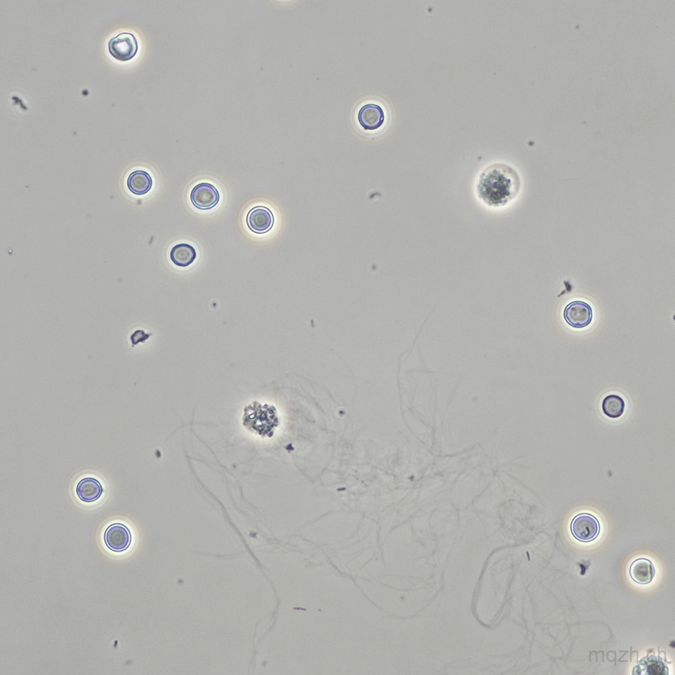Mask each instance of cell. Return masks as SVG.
Wrapping results in <instances>:
<instances>
[{"label": "cell", "instance_id": "9", "mask_svg": "<svg viewBox=\"0 0 675 675\" xmlns=\"http://www.w3.org/2000/svg\"><path fill=\"white\" fill-rule=\"evenodd\" d=\"M629 575L635 583L646 586L654 579L656 569L651 560L645 558L637 559L630 566Z\"/></svg>", "mask_w": 675, "mask_h": 675}, {"label": "cell", "instance_id": "10", "mask_svg": "<svg viewBox=\"0 0 675 675\" xmlns=\"http://www.w3.org/2000/svg\"><path fill=\"white\" fill-rule=\"evenodd\" d=\"M103 488L94 478L87 477L81 480L76 487V494L82 502L94 503L101 497Z\"/></svg>", "mask_w": 675, "mask_h": 675}, {"label": "cell", "instance_id": "11", "mask_svg": "<svg viewBox=\"0 0 675 675\" xmlns=\"http://www.w3.org/2000/svg\"><path fill=\"white\" fill-rule=\"evenodd\" d=\"M197 258L195 249L188 243H179L174 246L170 252V259L173 264L180 268H187Z\"/></svg>", "mask_w": 675, "mask_h": 675}, {"label": "cell", "instance_id": "3", "mask_svg": "<svg viewBox=\"0 0 675 675\" xmlns=\"http://www.w3.org/2000/svg\"><path fill=\"white\" fill-rule=\"evenodd\" d=\"M108 48L113 57L119 61L127 62L137 55L138 43L134 35L124 32L112 38Z\"/></svg>", "mask_w": 675, "mask_h": 675}, {"label": "cell", "instance_id": "1", "mask_svg": "<svg viewBox=\"0 0 675 675\" xmlns=\"http://www.w3.org/2000/svg\"><path fill=\"white\" fill-rule=\"evenodd\" d=\"M521 179L513 167L505 163H494L485 168L478 177L476 195L489 208H502L518 196Z\"/></svg>", "mask_w": 675, "mask_h": 675}, {"label": "cell", "instance_id": "12", "mask_svg": "<svg viewBox=\"0 0 675 675\" xmlns=\"http://www.w3.org/2000/svg\"><path fill=\"white\" fill-rule=\"evenodd\" d=\"M127 184L131 192L136 195H143L150 192L153 181L148 172L138 170L130 174Z\"/></svg>", "mask_w": 675, "mask_h": 675}, {"label": "cell", "instance_id": "2", "mask_svg": "<svg viewBox=\"0 0 675 675\" xmlns=\"http://www.w3.org/2000/svg\"><path fill=\"white\" fill-rule=\"evenodd\" d=\"M571 532L576 540L581 542H591L596 540L600 534V522L593 515L580 514L571 521Z\"/></svg>", "mask_w": 675, "mask_h": 675}, {"label": "cell", "instance_id": "13", "mask_svg": "<svg viewBox=\"0 0 675 675\" xmlns=\"http://www.w3.org/2000/svg\"><path fill=\"white\" fill-rule=\"evenodd\" d=\"M625 402L622 397L617 395H609L604 398L602 402V410L607 417L618 419L624 415Z\"/></svg>", "mask_w": 675, "mask_h": 675}, {"label": "cell", "instance_id": "4", "mask_svg": "<svg viewBox=\"0 0 675 675\" xmlns=\"http://www.w3.org/2000/svg\"><path fill=\"white\" fill-rule=\"evenodd\" d=\"M564 319L571 328L585 329L592 323L593 309L586 302H571L564 308Z\"/></svg>", "mask_w": 675, "mask_h": 675}, {"label": "cell", "instance_id": "6", "mask_svg": "<svg viewBox=\"0 0 675 675\" xmlns=\"http://www.w3.org/2000/svg\"><path fill=\"white\" fill-rule=\"evenodd\" d=\"M246 222L250 231L263 235L273 227L275 217L273 212L266 207L257 206L248 212Z\"/></svg>", "mask_w": 675, "mask_h": 675}, {"label": "cell", "instance_id": "8", "mask_svg": "<svg viewBox=\"0 0 675 675\" xmlns=\"http://www.w3.org/2000/svg\"><path fill=\"white\" fill-rule=\"evenodd\" d=\"M385 112L382 106L378 104L364 105L358 113V121L363 129L374 131L383 126L385 122Z\"/></svg>", "mask_w": 675, "mask_h": 675}, {"label": "cell", "instance_id": "5", "mask_svg": "<svg viewBox=\"0 0 675 675\" xmlns=\"http://www.w3.org/2000/svg\"><path fill=\"white\" fill-rule=\"evenodd\" d=\"M190 200L196 209L209 210L219 203L220 194L214 185L202 182L196 185L192 189Z\"/></svg>", "mask_w": 675, "mask_h": 675}, {"label": "cell", "instance_id": "7", "mask_svg": "<svg viewBox=\"0 0 675 675\" xmlns=\"http://www.w3.org/2000/svg\"><path fill=\"white\" fill-rule=\"evenodd\" d=\"M106 547L114 552H123L130 547L132 535L128 527L122 524H113L105 532Z\"/></svg>", "mask_w": 675, "mask_h": 675}]
</instances>
